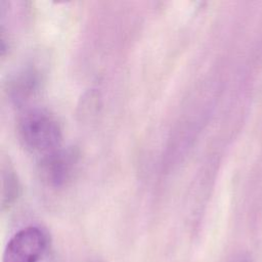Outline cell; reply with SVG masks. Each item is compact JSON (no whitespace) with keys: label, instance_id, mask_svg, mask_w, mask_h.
Returning <instances> with one entry per match:
<instances>
[{"label":"cell","instance_id":"obj_4","mask_svg":"<svg viewBox=\"0 0 262 262\" xmlns=\"http://www.w3.org/2000/svg\"><path fill=\"white\" fill-rule=\"evenodd\" d=\"M39 83V74L35 70H25L12 82L11 92L13 98L19 101L29 99V97L34 95L35 91L38 89Z\"/></svg>","mask_w":262,"mask_h":262},{"label":"cell","instance_id":"obj_1","mask_svg":"<svg viewBox=\"0 0 262 262\" xmlns=\"http://www.w3.org/2000/svg\"><path fill=\"white\" fill-rule=\"evenodd\" d=\"M17 135L23 146L44 157L61 147L62 132L57 119L44 108H29L17 121Z\"/></svg>","mask_w":262,"mask_h":262},{"label":"cell","instance_id":"obj_6","mask_svg":"<svg viewBox=\"0 0 262 262\" xmlns=\"http://www.w3.org/2000/svg\"><path fill=\"white\" fill-rule=\"evenodd\" d=\"M230 262H254L249 254H238Z\"/></svg>","mask_w":262,"mask_h":262},{"label":"cell","instance_id":"obj_2","mask_svg":"<svg viewBox=\"0 0 262 262\" xmlns=\"http://www.w3.org/2000/svg\"><path fill=\"white\" fill-rule=\"evenodd\" d=\"M48 247L45 231L38 226H28L14 233L8 241L3 262H39Z\"/></svg>","mask_w":262,"mask_h":262},{"label":"cell","instance_id":"obj_3","mask_svg":"<svg viewBox=\"0 0 262 262\" xmlns=\"http://www.w3.org/2000/svg\"><path fill=\"white\" fill-rule=\"evenodd\" d=\"M79 154L75 148L59 147L40 158L39 174L44 183L51 187L67 184L78 168Z\"/></svg>","mask_w":262,"mask_h":262},{"label":"cell","instance_id":"obj_5","mask_svg":"<svg viewBox=\"0 0 262 262\" xmlns=\"http://www.w3.org/2000/svg\"><path fill=\"white\" fill-rule=\"evenodd\" d=\"M2 191L1 207L2 210L10 207L19 194V183L13 168L9 164L2 163L1 166Z\"/></svg>","mask_w":262,"mask_h":262}]
</instances>
